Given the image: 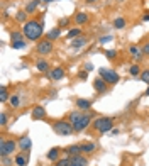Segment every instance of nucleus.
I'll return each mask as SVG.
<instances>
[{
	"label": "nucleus",
	"instance_id": "nucleus-13",
	"mask_svg": "<svg viewBox=\"0 0 149 166\" xmlns=\"http://www.w3.org/2000/svg\"><path fill=\"white\" fill-rule=\"evenodd\" d=\"M81 153V146H76V144H75V146H69L68 149H66V154L69 156V158H71V156H78Z\"/></svg>",
	"mask_w": 149,
	"mask_h": 166
},
{
	"label": "nucleus",
	"instance_id": "nucleus-25",
	"mask_svg": "<svg viewBox=\"0 0 149 166\" xmlns=\"http://www.w3.org/2000/svg\"><path fill=\"white\" fill-rule=\"evenodd\" d=\"M114 27H115V29H124V27H125V19H122V17L115 19V20H114Z\"/></svg>",
	"mask_w": 149,
	"mask_h": 166
},
{
	"label": "nucleus",
	"instance_id": "nucleus-41",
	"mask_svg": "<svg viewBox=\"0 0 149 166\" xmlns=\"http://www.w3.org/2000/svg\"><path fill=\"white\" fill-rule=\"evenodd\" d=\"M80 78H81V80H85V78H87V71H81V73H80Z\"/></svg>",
	"mask_w": 149,
	"mask_h": 166
},
{
	"label": "nucleus",
	"instance_id": "nucleus-28",
	"mask_svg": "<svg viewBox=\"0 0 149 166\" xmlns=\"http://www.w3.org/2000/svg\"><path fill=\"white\" fill-rule=\"evenodd\" d=\"M129 73H131L132 76H137V75H141V68H139L137 65H132V66L129 68Z\"/></svg>",
	"mask_w": 149,
	"mask_h": 166
},
{
	"label": "nucleus",
	"instance_id": "nucleus-35",
	"mask_svg": "<svg viewBox=\"0 0 149 166\" xmlns=\"http://www.w3.org/2000/svg\"><path fill=\"white\" fill-rule=\"evenodd\" d=\"M105 56L109 59H115V56H117V51H114V49H109V51H105Z\"/></svg>",
	"mask_w": 149,
	"mask_h": 166
},
{
	"label": "nucleus",
	"instance_id": "nucleus-34",
	"mask_svg": "<svg viewBox=\"0 0 149 166\" xmlns=\"http://www.w3.org/2000/svg\"><path fill=\"white\" fill-rule=\"evenodd\" d=\"M10 39L14 41V42H15V41H24V39H22V34L20 32H12L10 34Z\"/></svg>",
	"mask_w": 149,
	"mask_h": 166
},
{
	"label": "nucleus",
	"instance_id": "nucleus-5",
	"mask_svg": "<svg viewBox=\"0 0 149 166\" xmlns=\"http://www.w3.org/2000/svg\"><path fill=\"white\" fill-rule=\"evenodd\" d=\"M14 151H15V141H12V139H9V141L2 139L0 141V156H2V158L12 154Z\"/></svg>",
	"mask_w": 149,
	"mask_h": 166
},
{
	"label": "nucleus",
	"instance_id": "nucleus-38",
	"mask_svg": "<svg viewBox=\"0 0 149 166\" xmlns=\"http://www.w3.org/2000/svg\"><path fill=\"white\" fill-rule=\"evenodd\" d=\"M142 53H144V54H147V56H149V42H146V44L142 46Z\"/></svg>",
	"mask_w": 149,
	"mask_h": 166
},
{
	"label": "nucleus",
	"instance_id": "nucleus-2",
	"mask_svg": "<svg viewBox=\"0 0 149 166\" xmlns=\"http://www.w3.org/2000/svg\"><path fill=\"white\" fill-rule=\"evenodd\" d=\"M53 129H54V132L59 134V136H69L71 132H75L73 124L69 120H56V122H53Z\"/></svg>",
	"mask_w": 149,
	"mask_h": 166
},
{
	"label": "nucleus",
	"instance_id": "nucleus-18",
	"mask_svg": "<svg viewBox=\"0 0 149 166\" xmlns=\"http://www.w3.org/2000/svg\"><path fill=\"white\" fill-rule=\"evenodd\" d=\"M39 2H41V0H32V2H29V4L26 5V12H27V14H32V12L37 9Z\"/></svg>",
	"mask_w": 149,
	"mask_h": 166
},
{
	"label": "nucleus",
	"instance_id": "nucleus-37",
	"mask_svg": "<svg viewBox=\"0 0 149 166\" xmlns=\"http://www.w3.org/2000/svg\"><path fill=\"white\" fill-rule=\"evenodd\" d=\"M2 163H4V166H12L10 164V159H9L7 156H4V158H2Z\"/></svg>",
	"mask_w": 149,
	"mask_h": 166
},
{
	"label": "nucleus",
	"instance_id": "nucleus-6",
	"mask_svg": "<svg viewBox=\"0 0 149 166\" xmlns=\"http://www.w3.org/2000/svg\"><path fill=\"white\" fill-rule=\"evenodd\" d=\"M90 124H91V114H83L80 120L73 126V129H75V132H81V131H85Z\"/></svg>",
	"mask_w": 149,
	"mask_h": 166
},
{
	"label": "nucleus",
	"instance_id": "nucleus-21",
	"mask_svg": "<svg viewBox=\"0 0 149 166\" xmlns=\"http://www.w3.org/2000/svg\"><path fill=\"white\" fill-rule=\"evenodd\" d=\"M10 98L9 97V90H7V87H0V102H7V100Z\"/></svg>",
	"mask_w": 149,
	"mask_h": 166
},
{
	"label": "nucleus",
	"instance_id": "nucleus-43",
	"mask_svg": "<svg viewBox=\"0 0 149 166\" xmlns=\"http://www.w3.org/2000/svg\"><path fill=\"white\" fill-rule=\"evenodd\" d=\"M43 4H49V2H53V0H41Z\"/></svg>",
	"mask_w": 149,
	"mask_h": 166
},
{
	"label": "nucleus",
	"instance_id": "nucleus-15",
	"mask_svg": "<svg viewBox=\"0 0 149 166\" xmlns=\"http://www.w3.org/2000/svg\"><path fill=\"white\" fill-rule=\"evenodd\" d=\"M95 149H97V148H95L93 142H85V144H81V153H85V154H91Z\"/></svg>",
	"mask_w": 149,
	"mask_h": 166
},
{
	"label": "nucleus",
	"instance_id": "nucleus-40",
	"mask_svg": "<svg viewBox=\"0 0 149 166\" xmlns=\"http://www.w3.org/2000/svg\"><path fill=\"white\" fill-rule=\"evenodd\" d=\"M68 22H69L68 19H61V22H59V24H61V26H66V24H68Z\"/></svg>",
	"mask_w": 149,
	"mask_h": 166
},
{
	"label": "nucleus",
	"instance_id": "nucleus-32",
	"mask_svg": "<svg viewBox=\"0 0 149 166\" xmlns=\"http://www.w3.org/2000/svg\"><path fill=\"white\" fill-rule=\"evenodd\" d=\"M26 163H27V159H24V156H17L15 158V164L17 166H26Z\"/></svg>",
	"mask_w": 149,
	"mask_h": 166
},
{
	"label": "nucleus",
	"instance_id": "nucleus-36",
	"mask_svg": "<svg viewBox=\"0 0 149 166\" xmlns=\"http://www.w3.org/2000/svg\"><path fill=\"white\" fill-rule=\"evenodd\" d=\"M0 126H2V127H5V126H7V115H5L4 112L0 114Z\"/></svg>",
	"mask_w": 149,
	"mask_h": 166
},
{
	"label": "nucleus",
	"instance_id": "nucleus-23",
	"mask_svg": "<svg viewBox=\"0 0 149 166\" xmlns=\"http://www.w3.org/2000/svg\"><path fill=\"white\" fill-rule=\"evenodd\" d=\"M58 156H59V149L58 148L49 149V153H47V159H51V161H56V159H58Z\"/></svg>",
	"mask_w": 149,
	"mask_h": 166
},
{
	"label": "nucleus",
	"instance_id": "nucleus-3",
	"mask_svg": "<svg viewBox=\"0 0 149 166\" xmlns=\"http://www.w3.org/2000/svg\"><path fill=\"white\" fill-rule=\"evenodd\" d=\"M93 127L100 134H105V132H109V131L114 129V120L109 119V117H98V119L93 120Z\"/></svg>",
	"mask_w": 149,
	"mask_h": 166
},
{
	"label": "nucleus",
	"instance_id": "nucleus-10",
	"mask_svg": "<svg viewBox=\"0 0 149 166\" xmlns=\"http://www.w3.org/2000/svg\"><path fill=\"white\" fill-rule=\"evenodd\" d=\"M32 119L34 120H39V119H44L46 117V110H44V107H39V105H37V107H34L32 109Z\"/></svg>",
	"mask_w": 149,
	"mask_h": 166
},
{
	"label": "nucleus",
	"instance_id": "nucleus-17",
	"mask_svg": "<svg viewBox=\"0 0 149 166\" xmlns=\"http://www.w3.org/2000/svg\"><path fill=\"white\" fill-rule=\"evenodd\" d=\"M59 34H61V27H54L53 31H49V32H47V39H49V41H54V39H58V37H59Z\"/></svg>",
	"mask_w": 149,
	"mask_h": 166
},
{
	"label": "nucleus",
	"instance_id": "nucleus-27",
	"mask_svg": "<svg viewBox=\"0 0 149 166\" xmlns=\"http://www.w3.org/2000/svg\"><path fill=\"white\" fill-rule=\"evenodd\" d=\"M27 12H24V10H20V12H17V15H15V20L17 22H26V19H27Z\"/></svg>",
	"mask_w": 149,
	"mask_h": 166
},
{
	"label": "nucleus",
	"instance_id": "nucleus-22",
	"mask_svg": "<svg viewBox=\"0 0 149 166\" xmlns=\"http://www.w3.org/2000/svg\"><path fill=\"white\" fill-rule=\"evenodd\" d=\"M81 115H83V112H80V110H76V112H73V114L69 115V122H71L73 126H75V124H76V122L80 120V119H81Z\"/></svg>",
	"mask_w": 149,
	"mask_h": 166
},
{
	"label": "nucleus",
	"instance_id": "nucleus-31",
	"mask_svg": "<svg viewBox=\"0 0 149 166\" xmlns=\"http://www.w3.org/2000/svg\"><path fill=\"white\" fill-rule=\"evenodd\" d=\"M80 32H81L80 29H71L68 34H66V37H69V39H71V37H76V36H80Z\"/></svg>",
	"mask_w": 149,
	"mask_h": 166
},
{
	"label": "nucleus",
	"instance_id": "nucleus-16",
	"mask_svg": "<svg viewBox=\"0 0 149 166\" xmlns=\"http://www.w3.org/2000/svg\"><path fill=\"white\" fill-rule=\"evenodd\" d=\"M85 44H87V37H78V39H75L71 42V48L73 49H78V48H83Z\"/></svg>",
	"mask_w": 149,
	"mask_h": 166
},
{
	"label": "nucleus",
	"instance_id": "nucleus-12",
	"mask_svg": "<svg viewBox=\"0 0 149 166\" xmlns=\"http://www.w3.org/2000/svg\"><path fill=\"white\" fill-rule=\"evenodd\" d=\"M129 53H131V54L137 59V61H139V59H142V56H144V53H142L137 46H131V48H129Z\"/></svg>",
	"mask_w": 149,
	"mask_h": 166
},
{
	"label": "nucleus",
	"instance_id": "nucleus-19",
	"mask_svg": "<svg viewBox=\"0 0 149 166\" xmlns=\"http://www.w3.org/2000/svg\"><path fill=\"white\" fill-rule=\"evenodd\" d=\"M31 144H32V142H31L29 137H20V141H19V146H20L24 151H27V149L31 148Z\"/></svg>",
	"mask_w": 149,
	"mask_h": 166
},
{
	"label": "nucleus",
	"instance_id": "nucleus-39",
	"mask_svg": "<svg viewBox=\"0 0 149 166\" xmlns=\"http://www.w3.org/2000/svg\"><path fill=\"white\" fill-rule=\"evenodd\" d=\"M107 41H112V36H105V37H102V39H100V42H107Z\"/></svg>",
	"mask_w": 149,
	"mask_h": 166
},
{
	"label": "nucleus",
	"instance_id": "nucleus-30",
	"mask_svg": "<svg viewBox=\"0 0 149 166\" xmlns=\"http://www.w3.org/2000/svg\"><path fill=\"white\" fill-rule=\"evenodd\" d=\"M10 46L14 49H22V48H26V42H24V41H15V42H12Z\"/></svg>",
	"mask_w": 149,
	"mask_h": 166
},
{
	"label": "nucleus",
	"instance_id": "nucleus-1",
	"mask_svg": "<svg viewBox=\"0 0 149 166\" xmlns=\"http://www.w3.org/2000/svg\"><path fill=\"white\" fill-rule=\"evenodd\" d=\"M24 36L31 41H37L43 36V24L37 22V20H29V22L24 24V29H22Z\"/></svg>",
	"mask_w": 149,
	"mask_h": 166
},
{
	"label": "nucleus",
	"instance_id": "nucleus-45",
	"mask_svg": "<svg viewBox=\"0 0 149 166\" xmlns=\"http://www.w3.org/2000/svg\"><path fill=\"white\" fill-rule=\"evenodd\" d=\"M146 95H149V88H147V90H146Z\"/></svg>",
	"mask_w": 149,
	"mask_h": 166
},
{
	"label": "nucleus",
	"instance_id": "nucleus-8",
	"mask_svg": "<svg viewBox=\"0 0 149 166\" xmlns=\"http://www.w3.org/2000/svg\"><path fill=\"white\" fill-rule=\"evenodd\" d=\"M93 88L97 90L98 93H103V92L107 90V81L103 80L102 76H100V78H97V80L93 81Z\"/></svg>",
	"mask_w": 149,
	"mask_h": 166
},
{
	"label": "nucleus",
	"instance_id": "nucleus-20",
	"mask_svg": "<svg viewBox=\"0 0 149 166\" xmlns=\"http://www.w3.org/2000/svg\"><path fill=\"white\" fill-rule=\"evenodd\" d=\"M36 68L41 71V73H46L47 70H49V65H47V61H44V59H41V61H37Z\"/></svg>",
	"mask_w": 149,
	"mask_h": 166
},
{
	"label": "nucleus",
	"instance_id": "nucleus-29",
	"mask_svg": "<svg viewBox=\"0 0 149 166\" xmlns=\"http://www.w3.org/2000/svg\"><path fill=\"white\" fill-rule=\"evenodd\" d=\"M56 166H71V158H65V159H59L56 163Z\"/></svg>",
	"mask_w": 149,
	"mask_h": 166
},
{
	"label": "nucleus",
	"instance_id": "nucleus-44",
	"mask_svg": "<svg viewBox=\"0 0 149 166\" xmlns=\"http://www.w3.org/2000/svg\"><path fill=\"white\" fill-rule=\"evenodd\" d=\"M88 4H95V2H97V0H87Z\"/></svg>",
	"mask_w": 149,
	"mask_h": 166
},
{
	"label": "nucleus",
	"instance_id": "nucleus-14",
	"mask_svg": "<svg viewBox=\"0 0 149 166\" xmlns=\"http://www.w3.org/2000/svg\"><path fill=\"white\" fill-rule=\"evenodd\" d=\"M76 105L80 110H90L91 107V102H88V100H83V98H78L76 100Z\"/></svg>",
	"mask_w": 149,
	"mask_h": 166
},
{
	"label": "nucleus",
	"instance_id": "nucleus-11",
	"mask_svg": "<svg viewBox=\"0 0 149 166\" xmlns=\"http://www.w3.org/2000/svg\"><path fill=\"white\" fill-rule=\"evenodd\" d=\"M65 76V70H63V68H54V70L51 71V73H49V78H51V80H61V78Z\"/></svg>",
	"mask_w": 149,
	"mask_h": 166
},
{
	"label": "nucleus",
	"instance_id": "nucleus-42",
	"mask_svg": "<svg viewBox=\"0 0 149 166\" xmlns=\"http://www.w3.org/2000/svg\"><path fill=\"white\" fill-rule=\"evenodd\" d=\"M142 20H146V22H147V20H149V14H146L144 17H142Z\"/></svg>",
	"mask_w": 149,
	"mask_h": 166
},
{
	"label": "nucleus",
	"instance_id": "nucleus-26",
	"mask_svg": "<svg viewBox=\"0 0 149 166\" xmlns=\"http://www.w3.org/2000/svg\"><path fill=\"white\" fill-rule=\"evenodd\" d=\"M9 103H10V107H19V103H20V100H19V95H10V98H9Z\"/></svg>",
	"mask_w": 149,
	"mask_h": 166
},
{
	"label": "nucleus",
	"instance_id": "nucleus-9",
	"mask_svg": "<svg viewBox=\"0 0 149 166\" xmlns=\"http://www.w3.org/2000/svg\"><path fill=\"white\" fill-rule=\"evenodd\" d=\"M88 164V159L85 156H71V166H87Z\"/></svg>",
	"mask_w": 149,
	"mask_h": 166
},
{
	"label": "nucleus",
	"instance_id": "nucleus-7",
	"mask_svg": "<svg viewBox=\"0 0 149 166\" xmlns=\"http://www.w3.org/2000/svg\"><path fill=\"white\" fill-rule=\"evenodd\" d=\"M51 51H53V42L49 39H43V41L37 42V53H39V54L46 56V54H49Z\"/></svg>",
	"mask_w": 149,
	"mask_h": 166
},
{
	"label": "nucleus",
	"instance_id": "nucleus-4",
	"mask_svg": "<svg viewBox=\"0 0 149 166\" xmlns=\"http://www.w3.org/2000/svg\"><path fill=\"white\" fill-rule=\"evenodd\" d=\"M98 73H100V76H102L107 83H110V85H115L117 81H119V75H117L115 71L109 70V68H100Z\"/></svg>",
	"mask_w": 149,
	"mask_h": 166
},
{
	"label": "nucleus",
	"instance_id": "nucleus-24",
	"mask_svg": "<svg viewBox=\"0 0 149 166\" xmlns=\"http://www.w3.org/2000/svg\"><path fill=\"white\" fill-rule=\"evenodd\" d=\"M75 20H76L78 24H85V22L88 20V15H87V14H83V12H80V14L75 15Z\"/></svg>",
	"mask_w": 149,
	"mask_h": 166
},
{
	"label": "nucleus",
	"instance_id": "nucleus-33",
	"mask_svg": "<svg viewBox=\"0 0 149 166\" xmlns=\"http://www.w3.org/2000/svg\"><path fill=\"white\" fill-rule=\"evenodd\" d=\"M141 80L144 81V83H149V70H144L141 73Z\"/></svg>",
	"mask_w": 149,
	"mask_h": 166
}]
</instances>
